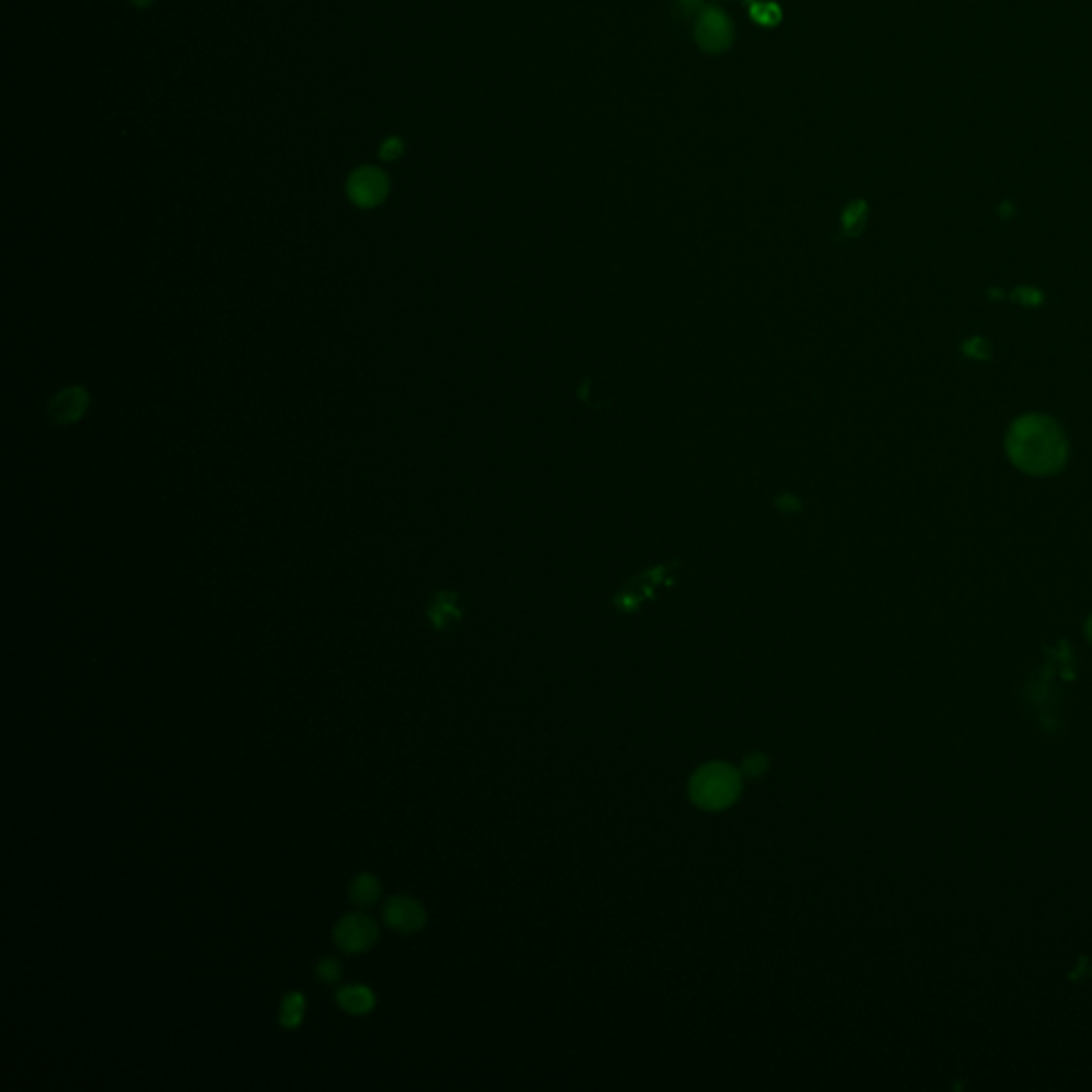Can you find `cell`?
<instances>
[{
	"instance_id": "6da1fadb",
	"label": "cell",
	"mask_w": 1092,
	"mask_h": 1092,
	"mask_svg": "<svg viewBox=\"0 0 1092 1092\" xmlns=\"http://www.w3.org/2000/svg\"><path fill=\"white\" fill-rule=\"evenodd\" d=\"M1012 453L1020 466L1044 471L1060 464V436L1044 421H1024L1012 436Z\"/></svg>"
},
{
	"instance_id": "7a4b0ae2",
	"label": "cell",
	"mask_w": 1092,
	"mask_h": 1092,
	"mask_svg": "<svg viewBox=\"0 0 1092 1092\" xmlns=\"http://www.w3.org/2000/svg\"><path fill=\"white\" fill-rule=\"evenodd\" d=\"M741 794V776L728 764H709L694 774L689 785V796L698 806L709 811H721L730 806Z\"/></svg>"
},
{
	"instance_id": "3957f363",
	"label": "cell",
	"mask_w": 1092,
	"mask_h": 1092,
	"mask_svg": "<svg viewBox=\"0 0 1092 1092\" xmlns=\"http://www.w3.org/2000/svg\"><path fill=\"white\" fill-rule=\"evenodd\" d=\"M737 28L730 15L717 5H707L694 19V41L709 56L726 54L732 47Z\"/></svg>"
},
{
	"instance_id": "277c9868",
	"label": "cell",
	"mask_w": 1092,
	"mask_h": 1092,
	"mask_svg": "<svg viewBox=\"0 0 1092 1092\" xmlns=\"http://www.w3.org/2000/svg\"><path fill=\"white\" fill-rule=\"evenodd\" d=\"M333 941L344 954H361L378 941V924L363 913H350L338 922Z\"/></svg>"
},
{
	"instance_id": "5b68a950",
	"label": "cell",
	"mask_w": 1092,
	"mask_h": 1092,
	"mask_svg": "<svg viewBox=\"0 0 1092 1092\" xmlns=\"http://www.w3.org/2000/svg\"><path fill=\"white\" fill-rule=\"evenodd\" d=\"M349 191L350 201L359 207H376L380 205L388 195V177L376 167H359L349 177Z\"/></svg>"
},
{
	"instance_id": "8992f818",
	"label": "cell",
	"mask_w": 1092,
	"mask_h": 1092,
	"mask_svg": "<svg viewBox=\"0 0 1092 1092\" xmlns=\"http://www.w3.org/2000/svg\"><path fill=\"white\" fill-rule=\"evenodd\" d=\"M382 918H384L388 928L410 934V932H416V930H421L425 926L427 913H425L421 902H418L416 898L393 896V898L386 900V905L382 909Z\"/></svg>"
},
{
	"instance_id": "52a82bcc",
	"label": "cell",
	"mask_w": 1092,
	"mask_h": 1092,
	"mask_svg": "<svg viewBox=\"0 0 1092 1092\" xmlns=\"http://www.w3.org/2000/svg\"><path fill=\"white\" fill-rule=\"evenodd\" d=\"M88 406H90V395L86 388L69 386L49 402V416L51 421L58 425H71L77 423L79 418L88 412Z\"/></svg>"
},
{
	"instance_id": "ba28073f",
	"label": "cell",
	"mask_w": 1092,
	"mask_h": 1092,
	"mask_svg": "<svg viewBox=\"0 0 1092 1092\" xmlns=\"http://www.w3.org/2000/svg\"><path fill=\"white\" fill-rule=\"evenodd\" d=\"M335 1001H338L340 1010L346 1014L365 1016L376 1007V994L372 992V988H367V986L354 984L340 988L338 994H335Z\"/></svg>"
},
{
	"instance_id": "9c48e42d",
	"label": "cell",
	"mask_w": 1092,
	"mask_h": 1092,
	"mask_svg": "<svg viewBox=\"0 0 1092 1092\" xmlns=\"http://www.w3.org/2000/svg\"><path fill=\"white\" fill-rule=\"evenodd\" d=\"M427 617H429V622L434 623L436 629H444L453 622H459L461 611L457 606V595L450 593V592H440L436 595V600L432 602V606L427 608Z\"/></svg>"
},
{
	"instance_id": "30bf717a",
	"label": "cell",
	"mask_w": 1092,
	"mask_h": 1092,
	"mask_svg": "<svg viewBox=\"0 0 1092 1092\" xmlns=\"http://www.w3.org/2000/svg\"><path fill=\"white\" fill-rule=\"evenodd\" d=\"M382 895V884L380 879L372 873H361L356 875L354 881L350 884V898L354 905H361V907H372L374 902L380 898Z\"/></svg>"
},
{
	"instance_id": "8fae6325",
	"label": "cell",
	"mask_w": 1092,
	"mask_h": 1092,
	"mask_svg": "<svg viewBox=\"0 0 1092 1092\" xmlns=\"http://www.w3.org/2000/svg\"><path fill=\"white\" fill-rule=\"evenodd\" d=\"M303 1016H306V996L301 992H290L285 996V1001L280 1005V1014H278V1020L280 1026L285 1028H299L303 1022Z\"/></svg>"
},
{
	"instance_id": "7c38bea8",
	"label": "cell",
	"mask_w": 1092,
	"mask_h": 1092,
	"mask_svg": "<svg viewBox=\"0 0 1092 1092\" xmlns=\"http://www.w3.org/2000/svg\"><path fill=\"white\" fill-rule=\"evenodd\" d=\"M864 218H866V203L864 201L849 203V207L843 212V233L849 235V237L858 235L864 227Z\"/></svg>"
},
{
	"instance_id": "4fadbf2b",
	"label": "cell",
	"mask_w": 1092,
	"mask_h": 1092,
	"mask_svg": "<svg viewBox=\"0 0 1092 1092\" xmlns=\"http://www.w3.org/2000/svg\"><path fill=\"white\" fill-rule=\"evenodd\" d=\"M340 975H342V967H340L338 960L324 958V960H320V962L317 964V978H318L320 982H324V984L338 982Z\"/></svg>"
},
{
	"instance_id": "5bb4252c",
	"label": "cell",
	"mask_w": 1092,
	"mask_h": 1092,
	"mask_svg": "<svg viewBox=\"0 0 1092 1092\" xmlns=\"http://www.w3.org/2000/svg\"><path fill=\"white\" fill-rule=\"evenodd\" d=\"M404 152V141L397 139V136H388V139L382 143L380 148V159L382 161H395L402 156Z\"/></svg>"
},
{
	"instance_id": "9a60e30c",
	"label": "cell",
	"mask_w": 1092,
	"mask_h": 1092,
	"mask_svg": "<svg viewBox=\"0 0 1092 1092\" xmlns=\"http://www.w3.org/2000/svg\"><path fill=\"white\" fill-rule=\"evenodd\" d=\"M682 15H698L705 9V0H675Z\"/></svg>"
},
{
	"instance_id": "2e32d148",
	"label": "cell",
	"mask_w": 1092,
	"mask_h": 1092,
	"mask_svg": "<svg viewBox=\"0 0 1092 1092\" xmlns=\"http://www.w3.org/2000/svg\"><path fill=\"white\" fill-rule=\"evenodd\" d=\"M131 3H133L135 7H148V5L152 3V0H131Z\"/></svg>"
},
{
	"instance_id": "e0dca14e",
	"label": "cell",
	"mask_w": 1092,
	"mask_h": 1092,
	"mask_svg": "<svg viewBox=\"0 0 1092 1092\" xmlns=\"http://www.w3.org/2000/svg\"><path fill=\"white\" fill-rule=\"evenodd\" d=\"M1090 638H1092V622H1090Z\"/></svg>"
}]
</instances>
